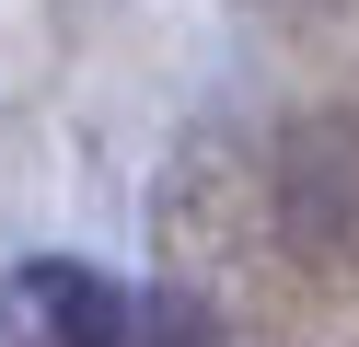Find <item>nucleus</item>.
<instances>
[{"label":"nucleus","instance_id":"2","mask_svg":"<svg viewBox=\"0 0 359 347\" xmlns=\"http://www.w3.org/2000/svg\"><path fill=\"white\" fill-rule=\"evenodd\" d=\"M12 336L24 347H128V290L93 266H24L12 278Z\"/></svg>","mask_w":359,"mask_h":347},{"label":"nucleus","instance_id":"3","mask_svg":"<svg viewBox=\"0 0 359 347\" xmlns=\"http://www.w3.org/2000/svg\"><path fill=\"white\" fill-rule=\"evenodd\" d=\"M128 347H220L197 301H163V313H128Z\"/></svg>","mask_w":359,"mask_h":347},{"label":"nucleus","instance_id":"1","mask_svg":"<svg viewBox=\"0 0 359 347\" xmlns=\"http://www.w3.org/2000/svg\"><path fill=\"white\" fill-rule=\"evenodd\" d=\"M266 208H278V243L313 278H348L359 266V116H302L278 139Z\"/></svg>","mask_w":359,"mask_h":347}]
</instances>
